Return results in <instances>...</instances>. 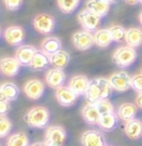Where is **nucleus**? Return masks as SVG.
<instances>
[{"label": "nucleus", "mask_w": 142, "mask_h": 146, "mask_svg": "<svg viewBox=\"0 0 142 146\" xmlns=\"http://www.w3.org/2000/svg\"><path fill=\"white\" fill-rule=\"evenodd\" d=\"M25 122L31 127L35 129H44L45 126H48L49 120H50V112L48 109H45L44 106H34L30 110L26 112Z\"/></svg>", "instance_id": "obj_1"}, {"label": "nucleus", "mask_w": 142, "mask_h": 146, "mask_svg": "<svg viewBox=\"0 0 142 146\" xmlns=\"http://www.w3.org/2000/svg\"><path fill=\"white\" fill-rule=\"evenodd\" d=\"M137 51L135 48L128 45L118 46L112 54V61L120 68H128L136 61Z\"/></svg>", "instance_id": "obj_2"}, {"label": "nucleus", "mask_w": 142, "mask_h": 146, "mask_svg": "<svg viewBox=\"0 0 142 146\" xmlns=\"http://www.w3.org/2000/svg\"><path fill=\"white\" fill-rule=\"evenodd\" d=\"M32 26L38 33H40L42 35H50L52 31L55 30L56 26V20L55 18L50 14L46 13H41L38 14L32 20Z\"/></svg>", "instance_id": "obj_3"}, {"label": "nucleus", "mask_w": 142, "mask_h": 146, "mask_svg": "<svg viewBox=\"0 0 142 146\" xmlns=\"http://www.w3.org/2000/svg\"><path fill=\"white\" fill-rule=\"evenodd\" d=\"M101 16H98L89 9L81 10L77 15V20L80 23V25L87 31H96L101 24Z\"/></svg>", "instance_id": "obj_4"}, {"label": "nucleus", "mask_w": 142, "mask_h": 146, "mask_svg": "<svg viewBox=\"0 0 142 146\" xmlns=\"http://www.w3.org/2000/svg\"><path fill=\"white\" fill-rule=\"evenodd\" d=\"M66 140V130L62 126H49L45 132V144L48 146H62Z\"/></svg>", "instance_id": "obj_5"}, {"label": "nucleus", "mask_w": 142, "mask_h": 146, "mask_svg": "<svg viewBox=\"0 0 142 146\" xmlns=\"http://www.w3.org/2000/svg\"><path fill=\"white\" fill-rule=\"evenodd\" d=\"M72 45L80 51L89 50L91 46L95 45V39L92 31L87 30H79L76 33H74L72 35Z\"/></svg>", "instance_id": "obj_6"}, {"label": "nucleus", "mask_w": 142, "mask_h": 146, "mask_svg": "<svg viewBox=\"0 0 142 146\" xmlns=\"http://www.w3.org/2000/svg\"><path fill=\"white\" fill-rule=\"evenodd\" d=\"M108 80L112 89L117 92H125L131 88V76L124 70L114 72L108 78Z\"/></svg>", "instance_id": "obj_7"}, {"label": "nucleus", "mask_w": 142, "mask_h": 146, "mask_svg": "<svg viewBox=\"0 0 142 146\" xmlns=\"http://www.w3.org/2000/svg\"><path fill=\"white\" fill-rule=\"evenodd\" d=\"M4 39L9 45L11 46H19L22 44L25 39V30L24 28L19 25H11L4 30Z\"/></svg>", "instance_id": "obj_8"}, {"label": "nucleus", "mask_w": 142, "mask_h": 146, "mask_svg": "<svg viewBox=\"0 0 142 146\" xmlns=\"http://www.w3.org/2000/svg\"><path fill=\"white\" fill-rule=\"evenodd\" d=\"M55 98L57 102L60 104L61 106H65V108H67V106H72L76 102L79 95L75 92L70 86H60L59 89H56L55 91Z\"/></svg>", "instance_id": "obj_9"}, {"label": "nucleus", "mask_w": 142, "mask_h": 146, "mask_svg": "<svg viewBox=\"0 0 142 146\" xmlns=\"http://www.w3.org/2000/svg\"><path fill=\"white\" fill-rule=\"evenodd\" d=\"M24 92L31 100H39L45 92V84L39 79H31L24 84Z\"/></svg>", "instance_id": "obj_10"}, {"label": "nucleus", "mask_w": 142, "mask_h": 146, "mask_svg": "<svg viewBox=\"0 0 142 146\" xmlns=\"http://www.w3.org/2000/svg\"><path fill=\"white\" fill-rule=\"evenodd\" d=\"M20 66L21 64L19 62V60L13 56H6V58L0 59V72L4 76H16L20 71Z\"/></svg>", "instance_id": "obj_11"}, {"label": "nucleus", "mask_w": 142, "mask_h": 146, "mask_svg": "<svg viewBox=\"0 0 142 146\" xmlns=\"http://www.w3.org/2000/svg\"><path fill=\"white\" fill-rule=\"evenodd\" d=\"M66 81V74L64 69H57L52 68L50 70L46 71L45 74V82L48 86H50L52 89H59L60 86H64Z\"/></svg>", "instance_id": "obj_12"}, {"label": "nucleus", "mask_w": 142, "mask_h": 146, "mask_svg": "<svg viewBox=\"0 0 142 146\" xmlns=\"http://www.w3.org/2000/svg\"><path fill=\"white\" fill-rule=\"evenodd\" d=\"M80 141L82 146H102L106 144L104 134L97 130H87L82 132Z\"/></svg>", "instance_id": "obj_13"}, {"label": "nucleus", "mask_w": 142, "mask_h": 146, "mask_svg": "<svg viewBox=\"0 0 142 146\" xmlns=\"http://www.w3.org/2000/svg\"><path fill=\"white\" fill-rule=\"evenodd\" d=\"M36 48L31 45H26V44H21L18 46V49H16L15 51V58L19 60L21 65L24 66H29V64L31 62L32 58H34V55L36 54Z\"/></svg>", "instance_id": "obj_14"}, {"label": "nucleus", "mask_w": 142, "mask_h": 146, "mask_svg": "<svg viewBox=\"0 0 142 146\" xmlns=\"http://www.w3.org/2000/svg\"><path fill=\"white\" fill-rule=\"evenodd\" d=\"M90 84H91V80H90V79H87L86 76H84V75H75V76H72L70 80H69L67 86H70L72 90H74L79 96H80V95H85V94H86V91H87Z\"/></svg>", "instance_id": "obj_15"}, {"label": "nucleus", "mask_w": 142, "mask_h": 146, "mask_svg": "<svg viewBox=\"0 0 142 146\" xmlns=\"http://www.w3.org/2000/svg\"><path fill=\"white\" fill-rule=\"evenodd\" d=\"M81 116H82V119H84V121L86 122V124L97 125L101 114H100V111H98L96 104H90V102H87V104L82 108Z\"/></svg>", "instance_id": "obj_16"}, {"label": "nucleus", "mask_w": 142, "mask_h": 146, "mask_svg": "<svg viewBox=\"0 0 142 146\" xmlns=\"http://www.w3.org/2000/svg\"><path fill=\"white\" fill-rule=\"evenodd\" d=\"M124 131L126 136L131 140H137L142 136V121L138 119H132V120L125 122Z\"/></svg>", "instance_id": "obj_17"}, {"label": "nucleus", "mask_w": 142, "mask_h": 146, "mask_svg": "<svg viewBox=\"0 0 142 146\" xmlns=\"http://www.w3.org/2000/svg\"><path fill=\"white\" fill-rule=\"evenodd\" d=\"M117 117L121 121L127 122L135 119V116L137 114V105L132 104V102H124L117 108Z\"/></svg>", "instance_id": "obj_18"}, {"label": "nucleus", "mask_w": 142, "mask_h": 146, "mask_svg": "<svg viewBox=\"0 0 142 146\" xmlns=\"http://www.w3.org/2000/svg\"><path fill=\"white\" fill-rule=\"evenodd\" d=\"M110 3L106 0H87L86 1V9L91 10L92 13L97 14L98 16L104 18L110 11Z\"/></svg>", "instance_id": "obj_19"}, {"label": "nucleus", "mask_w": 142, "mask_h": 146, "mask_svg": "<svg viewBox=\"0 0 142 146\" xmlns=\"http://www.w3.org/2000/svg\"><path fill=\"white\" fill-rule=\"evenodd\" d=\"M49 60H50V65L52 68L64 69L65 66H67V64L70 62V54L61 49V50L49 55Z\"/></svg>", "instance_id": "obj_20"}, {"label": "nucleus", "mask_w": 142, "mask_h": 146, "mask_svg": "<svg viewBox=\"0 0 142 146\" xmlns=\"http://www.w3.org/2000/svg\"><path fill=\"white\" fill-rule=\"evenodd\" d=\"M126 45L132 46V48H138L142 45V29L132 26L126 30V36H125Z\"/></svg>", "instance_id": "obj_21"}, {"label": "nucleus", "mask_w": 142, "mask_h": 146, "mask_svg": "<svg viewBox=\"0 0 142 146\" xmlns=\"http://www.w3.org/2000/svg\"><path fill=\"white\" fill-rule=\"evenodd\" d=\"M61 40L56 36H48L41 41V51L45 52L46 55H51L54 52L61 50Z\"/></svg>", "instance_id": "obj_22"}, {"label": "nucleus", "mask_w": 142, "mask_h": 146, "mask_svg": "<svg viewBox=\"0 0 142 146\" xmlns=\"http://www.w3.org/2000/svg\"><path fill=\"white\" fill-rule=\"evenodd\" d=\"M50 64V60H49V56L42 51H36V54L34 55L31 62L29 64V68L32 71H41L44 69L48 68V65Z\"/></svg>", "instance_id": "obj_23"}, {"label": "nucleus", "mask_w": 142, "mask_h": 146, "mask_svg": "<svg viewBox=\"0 0 142 146\" xmlns=\"http://www.w3.org/2000/svg\"><path fill=\"white\" fill-rule=\"evenodd\" d=\"M94 39H95V45L98 46V48H107L114 41L108 29H97L94 33Z\"/></svg>", "instance_id": "obj_24"}, {"label": "nucleus", "mask_w": 142, "mask_h": 146, "mask_svg": "<svg viewBox=\"0 0 142 146\" xmlns=\"http://www.w3.org/2000/svg\"><path fill=\"white\" fill-rule=\"evenodd\" d=\"M116 124H117V114L110 112V114H102L100 116L97 126L105 131H111L115 129Z\"/></svg>", "instance_id": "obj_25"}, {"label": "nucleus", "mask_w": 142, "mask_h": 146, "mask_svg": "<svg viewBox=\"0 0 142 146\" xmlns=\"http://www.w3.org/2000/svg\"><path fill=\"white\" fill-rule=\"evenodd\" d=\"M0 89H1L3 94H4L5 99L8 101H14L19 96V88L14 82H10V81L3 82V84H0Z\"/></svg>", "instance_id": "obj_26"}, {"label": "nucleus", "mask_w": 142, "mask_h": 146, "mask_svg": "<svg viewBox=\"0 0 142 146\" xmlns=\"http://www.w3.org/2000/svg\"><path fill=\"white\" fill-rule=\"evenodd\" d=\"M6 146H30L29 145V137L25 132L19 131L15 134H11L8 137Z\"/></svg>", "instance_id": "obj_27"}, {"label": "nucleus", "mask_w": 142, "mask_h": 146, "mask_svg": "<svg viewBox=\"0 0 142 146\" xmlns=\"http://www.w3.org/2000/svg\"><path fill=\"white\" fill-rule=\"evenodd\" d=\"M85 98H86V101L90 102V104H96L100 99H102L101 90H100V88H98V85L96 84L95 80L91 81L86 94H85Z\"/></svg>", "instance_id": "obj_28"}, {"label": "nucleus", "mask_w": 142, "mask_h": 146, "mask_svg": "<svg viewBox=\"0 0 142 146\" xmlns=\"http://www.w3.org/2000/svg\"><path fill=\"white\" fill-rule=\"evenodd\" d=\"M80 0H57L59 9L64 14H72L77 9Z\"/></svg>", "instance_id": "obj_29"}, {"label": "nucleus", "mask_w": 142, "mask_h": 146, "mask_svg": "<svg viewBox=\"0 0 142 146\" xmlns=\"http://www.w3.org/2000/svg\"><path fill=\"white\" fill-rule=\"evenodd\" d=\"M108 30H110L112 40L115 42H121V41L125 40L127 29H125L122 25H111L110 28H108Z\"/></svg>", "instance_id": "obj_30"}, {"label": "nucleus", "mask_w": 142, "mask_h": 146, "mask_svg": "<svg viewBox=\"0 0 142 146\" xmlns=\"http://www.w3.org/2000/svg\"><path fill=\"white\" fill-rule=\"evenodd\" d=\"M95 81H96V84L98 85V88H100L102 98L108 99V96L111 95L112 90H114L110 84V80H108L107 78H97V79H95Z\"/></svg>", "instance_id": "obj_31"}, {"label": "nucleus", "mask_w": 142, "mask_h": 146, "mask_svg": "<svg viewBox=\"0 0 142 146\" xmlns=\"http://www.w3.org/2000/svg\"><path fill=\"white\" fill-rule=\"evenodd\" d=\"M96 106L100 111V114H110V112H115V108L112 105V102L108 100V99L102 98L96 102Z\"/></svg>", "instance_id": "obj_32"}, {"label": "nucleus", "mask_w": 142, "mask_h": 146, "mask_svg": "<svg viewBox=\"0 0 142 146\" xmlns=\"http://www.w3.org/2000/svg\"><path fill=\"white\" fill-rule=\"evenodd\" d=\"M13 129V124L6 116H0V139L6 137L10 134Z\"/></svg>", "instance_id": "obj_33"}, {"label": "nucleus", "mask_w": 142, "mask_h": 146, "mask_svg": "<svg viewBox=\"0 0 142 146\" xmlns=\"http://www.w3.org/2000/svg\"><path fill=\"white\" fill-rule=\"evenodd\" d=\"M131 88L137 92L142 91V74L141 72L131 76Z\"/></svg>", "instance_id": "obj_34"}, {"label": "nucleus", "mask_w": 142, "mask_h": 146, "mask_svg": "<svg viewBox=\"0 0 142 146\" xmlns=\"http://www.w3.org/2000/svg\"><path fill=\"white\" fill-rule=\"evenodd\" d=\"M3 1H4V4H5L8 10L15 11L22 5V1H24V0H3Z\"/></svg>", "instance_id": "obj_35"}, {"label": "nucleus", "mask_w": 142, "mask_h": 146, "mask_svg": "<svg viewBox=\"0 0 142 146\" xmlns=\"http://www.w3.org/2000/svg\"><path fill=\"white\" fill-rule=\"evenodd\" d=\"M9 102L10 101H8V100L0 101V116H5L10 111V104H9Z\"/></svg>", "instance_id": "obj_36"}, {"label": "nucleus", "mask_w": 142, "mask_h": 146, "mask_svg": "<svg viewBox=\"0 0 142 146\" xmlns=\"http://www.w3.org/2000/svg\"><path fill=\"white\" fill-rule=\"evenodd\" d=\"M135 104L137 105V108L142 109V91L138 92L137 96H136V101H135Z\"/></svg>", "instance_id": "obj_37"}, {"label": "nucleus", "mask_w": 142, "mask_h": 146, "mask_svg": "<svg viewBox=\"0 0 142 146\" xmlns=\"http://www.w3.org/2000/svg\"><path fill=\"white\" fill-rule=\"evenodd\" d=\"M126 4H128V5H136V4H138V3L141 1V0H124Z\"/></svg>", "instance_id": "obj_38"}, {"label": "nucleus", "mask_w": 142, "mask_h": 146, "mask_svg": "<svg viewBox=\"0 0 142 146\" xmlns=\"http://www.w3.org/2000/svg\"><path fill=\"white\" fill-rule=\"evenodd\" d=\"M30 146H48L45 144V141H38V142H34V144H31Z\"/></svg>", "instance_id": "obj_39"}, {"label": "nucleus", "mask_w": 142, "mask_h": 146, "mask_svg": "<svg viewBox=\"0 0 142 146\" xmlns=\"http://www.w3.org/2000/svg\"><path fill=\"white\" fill-rule=\"evenodd\" d=\"M3 100H6V99H5V96H4V94H3L1 89H0V101H3Z\"/></svg>", "instance_id": "obj_40"}, {"label": "nucleus", "mask_w": 142, "mask_h": 146, "mask_svg": "<svg viewBox=\"0 0 142 146\" xmlns=\"http://www.w3.org/2000/svg\"><path fill=\"white\" fill-rule=\"evenodd\" d=\"M138 21H140V24L142 26V11L140 13V15H138Z\"/></svg>", "instance_id": "obj_41"}, {"label": "nucleus", "mask_w": 142, "mask_h": 146, "mask_svg": "<svg viewBox=\"0 0 142 146\" xmlns=\"http://www.w3.org/2000/svg\"><path fill=\"white\" fill-rule=\"evenodd\" d=\"M106 1H108L110 4H115V3H117V0H106Z\"/></svg>", "instance_id": "obj_42"}, {"label": "nucleus", "mask_w": 142, "mask_h": 146, "mask_svg": "<svg viewBox=\"0 0 142 146\" xmlns=\"http://www.w3.org/2000/svg\"><path fill=\"white\" fill-rule=\"evenodd\" d=\"M102 146H111V145H108V144H104V145H102Z\"/></svg>", "instance_id": "obj_43"}, {"label": "nucleus", "mask_w": 142, "mask_h": 146, "mask_svg": "<svg viewBox=\"0 0 142 146\" xmlns=\"http://www.w3.org/2000/svg\"><path fill=\"white\" fill-rule=\"evenodd\" d=\"M0 36H1V26H0Z\"/></svg>", "instance_id": "obj_44"}, {"label": "nucleus", "mask_w": 142, "mask_h": 146, "mask_svg": "<svg viewBox=\"0 0 142 146\" xmlns=\"http://www.w3.org/2000/svg\"><path fill=\"white\" fill-rule=\"evenodd\" d=\"M140 3H141V4H142V0H141V1H140Z\"/></svg>", "instance_id": "obj_45"}, {"label": "nucleus", "mask_w": 142, "mask_h": 146, "mask_svg": "<svg viewBox=\"0 0 142 146\" xmlns=\"http://www.w3.org/2000/svg\"><path fill=\"white\" fill-rule=\"evenodd\" d=\"M141 74H142V71H141Z\"/></svg>", "instance_id": "obj_46"}, {"label": "nucleus", "mask_w": 142, "mask_h": 146, "mask_svg": "<svg viewBox=\"0 0 142 146\" xmlns=\"http://www.w3.org/2000/svg\"><path fill=\"white\" fill-rule=\"evenodd\" d=\"M0 146H1V145H0Z\"/></svg>", "instance_id": "obj_47"}]
</instances>
